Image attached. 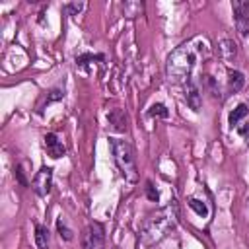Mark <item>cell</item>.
Listing matches in <instances>:
<instances>
[{
  "mask_svg": "<svg viewBox=\"0 0 249 249\" xmlns=\"http://www.w3.org/2000/svg\"><path fill=\"white\" fill-rule=\"evenodd\" d=\"M210 56V41L202 35L179 45L165 62V76L173 84L191 82L196 64Z\"/></svg>",
  "mask_w": 249,
  "mask_h": 249,
  "instance_id": "6da1fadb",
  "label": "cell"
},
{
  "mask_svg": "<svg viewBox=\"0 0 249 249\" xmlns=\"http://www.w3.org/2000/svg\"><path fill=\"white\" fill-rule=\"evenodd\" d=\"M177 218H179V212H177L175 202L148 214V218L142 226V239L146 243H156V241L163 239L177 226Z\"/></svg>",
  "mask_w": 249,
  "mask_h": 249,
  "instance_id": "7a4b0ae2",
  "label": "cell"
},
{
  "mask_svg": "<svg viewBox=\"0 0 249 249\" xmlns=\"http://www.w3.org/2000/svg\"><path fill=\"white\" fill-rule=\"evenodd\" d=\"M111 150H113V158L117 167L121 169L123 177L130 183H134L138 179V167H136V156L132 146L126 140H119V138H111Z\"/></svg>",
  "mask_w": 249,
  "mask_h": 249,
  "instance_id": "3957f363",
  "label": "cell"
},
{
  "mask_svg": "<svg viewBox=\"0 0 249 249\" xmlns=\"http://www.w3.org/2000/svg\"><path fill=\"white\" fill-rule=\"evenodd\" d=\"M84 249H105V228L99 222H91L82 235Z\"/></svg>",
  "mask_w": 249,
  "mask_h": 249,
  "instance_id": "277c9868",
  "label": "cell"
},
{
  "mask_svg": "<svg viewBox=\"0 0 249 249\" xmlns=\"http://www.w3.org/2000/svg\"><path fill=\"white\" fill-rule=\"evenodd\" d=\"M231 10H233V21L239 35H247L249 33V2L235 0L231 2Z\"/></svg>",
  "mask_w": 249,
  "mask_h": 249,
  "instance_id": "5b68a950",
  "label": "cell"
},
{
  "mask_svg": "<svg viewBox=\"0 0 249 249\" xmlns=\"http://www.w3.org/2000/svg\"><path fill=\"white\" fill-rule=\"evenodd\" d=\"M33 191L39 195V196H47L51 193V187H53V169L51 167H41L37 171V175L33 177V183H31Z\"/></svg>",
  "mask_w": 249,
  "mask_h": 249,
  "instance_id": "8992f818",
  "label": "cell"
},
{
  "mask_svg": "<svg viewBox=\"0 0 249 249\" xmlns=\"http://www.w3.org/2000/svg\"><path fill=\"white\" fill-rule=\"evenodd\" d=\"M45 148H47V152H49L51 158H62V156L66 154L64 144L58 140V136H56L54 132L45 134Z\"/></svg>",
  "mask_w": 249,
  "mask_h": 249,
  "instance_id": "52a82bcc",
  "label": "cell"
},
{
  "mask_svg": "<svg viewBox=\"0 0 249 249\" xmlns=\"http://www.w3.org/2000/svg\"><path fill=\"white\" fill-rule=\"evenodd\" d=\"M107 119H109L111 126L115 130H119V132H124L126 130V115H124L123 109H111L107 113Z\"/></svg>",
  "mask_w": 249,
  "mask_h": 249,
  "instance_id": "ba28073f",
  "label": "cell"
},
{
  "mask_svg": "<svg viewBox=\"0 0 249 249\" xmlns=\"http://www.w3.org/2000/svg\"><path fill=\"white\" fill-rule=\"evenodd\" d=\"M187 103L195 111L200 109V89H198V86L195 82H189V86H187Z\"/></svg>",
  "mask_w": 249,
  "mask_h": 249,
  "instance_id": "9c48e42d",
  "label": "cell"
},
{
  "mask_svg": "<svg viewBox=\"0 0 249 249\" xmlns=\"http://www.w3.org/2000/svg\"><path fill=\"white\" fill-rule=\"evenodd\" d=\"M247 115H249V107H247L245 103H239V105L230 113V124H231V128H233V126L237 128V126L241 124V121H243Z\"/></svg>",
  "mask_w": 249,
  "mask_h": 249,
  "instance_id": "30bf717a",
  "label": "cell"
},
{
  "mask_svg": "<svg viewBox=\"0 0 249 249\" xmlns=\"http://www.w3.org/2000/svg\"><path fill=\"white\" fill-rule=\"evenodd\" d=\"M243 86H245L243 74L237 72V70H231V72H230V78H228V88H230V91H231V93H237Z\"/></svg>",
  "mask_w": 249,
  "mask_h": 249,
  "instance_id": "8fae6325",
  "label": "cell"
},
{
  "mask_svg": "<svg viewBox=\"0 0 249 249\" xmlns=\"http://www.w3.org/2000/svg\"><path fill=\"white\" fill-rule=\"evenodd\" d=\"M35 245L37 249H49V230L41 224L35 226Z\"/></svg>",
  "mask_w": 249,
  "mask_h": 249,
  "instance_id": "7c38bea8",
  "label": "cell"
},
{
  "mask_svg": "<svg viewBox=\"0 0 249 249\" xmlns=\"http://www.w3.org/2000/svg\"><path fill=\"white\" fill-rule=\"evenodd\" d=\"M220 53H222V56H224L226 60H231V58L235 56V43L230 41V39H224V41L220 43Z\"/></svg>",
  "mask_w": 249,
  "mask_h": 249,
  "instance_id": "4fadbf2b",
  "label": "cell"
},
{
  "mask_svg": "<svg viewBox=\"0 0 249 249\" xmlns=\"http://www.w3.org/2000/svg\"><path fill=\"white\" fill-rule=\"evenodd\" d=\"M189 206H191L198 216H206V204H204L202 200H198V198L191 196V198H189Z\"/></svg>",
  "mask_w": 249,
  "mask_h": 249,
  "instance_id": "5bb4252c",
  "label": "cell"
},
{
  "mask_svg": "<svg viewBox=\"0 0 249 249\" xmlns=\"http://www.w3.org/2000/svg\"><path fill=\"white\" fill-rule=\"evenodd\" d=\"M148 115H150V117H163V119H165V117L169 115V111L165 109V105H161V103H156V105H152V107H150Z\"/></svg>",
  "mask_w": 249,
  "mask_h": 249,
  "instance_id": "9a60e30c",
  "label": "cell"
},
{
  "mask_svg": "<svg viewBox=\"0 0 249 249\" xmlns=\"http://www.w3.org/2000/svg\"><path fill=\"white\" fill-rule=\"evenodd\" d=\"M84 6H86L84 2H80V4H78V2L66 4V6H64V12H66V16H78V14L84 10Z\"/></svg>",
  "mask_w": 249,
  "mask_h": 249,
  "instance_id": "2e32d148",
  "label": "cell"
},
{
  "mask_svg": "<svg viewBox=\"0 0 249 249\" xmlns=\"http://www.w3.org/2000/svg\"><path fill=\"white\" fill-rule=\"evenodd\" d=\"M56 230H58V235H60V237H64L66 241H70V239L74 237V235H72V230H68V228L62 224V220H60V218L56 220Z\"/></svg>",
  "mask_w": 249,
  "mask_h": 249,
  "instance_id": "e0dca14e",
  "label": "cell"
},
{
  "mask_svg": "<svg viewBox=\"0 0 249 249\" xmlns=\"http://www.w3.org/2000/svg\"><path fill=\"white\" fill-rule=\"evenodd\" d=\"M146 195H148L150 200H158V191H156V187H154L150 181L146 183Z\"/></svg>",
  "mask_w": 249,
  "mask_h": 249,
  "instance_id": "ac0fdd59",
  "label": "cell"
},
{
  "mask_svg": "<svg viewBox=\"0 0 249 249\" xmlns=\"http://www.w3.org/2000/svg\"><path fill=\"white\" fill-rule=\"evenodd\" d=\"M16 177H18V181L25 187L27 185V181H25V177H23V173H21V167H16Z\"/></svg>",
  "mask_w": 249,
  "mask_h": 249,
  "instance_id": "d6986e66",
  "label": "cell"
}]
</instances>
